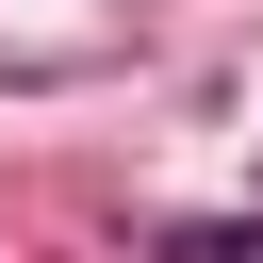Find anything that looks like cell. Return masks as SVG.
I'll list each match as a JSON object with an SVG mask.
<instances>
[{"instance_id":"1","label":"cell","mask_w":263,"mask_h":263,"mask_svg":"<svg viewBox=\"0 0 263 263\" xmlns=\"http://www.w3.org/2000/svg\"><path fill=\"white\" fill-rule=\"evenodd\" d=\"M164 263H263V230L247 214H197V230H164Z\"/></svg>"}]
</instances>
